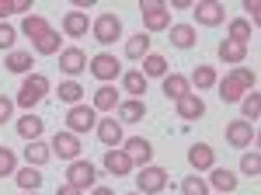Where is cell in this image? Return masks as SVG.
Masks as SVG:
<instances>
[{
	"mask_svg": "<svg viewBox=\"0 0 261 195\" xmlns=\"http://www.w3.org/2000/svg\"><path fill=\"white\" fill-rule=\"evenodd\" d=\"M63 32H66L70 39H84V35L91 32V18H87V11H66V18H63Z\"/></svg>",
	"mask_w": 261,
	"mask_h": 195,
	"instance_id": "17",
	"label": "cell"
},
{
	"mask_svg": "<svg viewBox=\"0 0 261 195\" xmlns=\"http://www.w3.org/2000/svg\"><path fill=\"white\" fill-rule=\"evenodd\" d=\"M122 87L133 98H143L146 94V77H143L140 70H122Z\"/></svg>",
	"mask_w": 261,
	"mask_h": 195,
	"instance_id": "33",
	"label": "cell"
},
{
	"mask_svg": "<svg viewBox=\"0 0 261 195\" xmlns=\"http://www.w3.org/2000/svg\"><path fill=\"white\" fill-rule=\"evenodd\" d=\"M223 18H226V7H223L220 0H202V4H195V21L199 25H223Z\"/></svg>",
	"mask_w": 261,
	"mask_h": 195,
	"instance_id": "15",
	"label": "cell"
},
{
	"mask_svg": "<svg viewBox=\"0 0 261 195\" xmlns=\"http://www.w3.org/2000/svg\"><path fill=\"white\" fill-rule=\"evenodd\" d=\"M174 105H178V115L185 118V122H195V118L205 115V101H202V98L195 94V91H188L185 98H178Z\"/></svg>",
	"mask_w": 261,
	"mask_h": 195,
	"instance_id": "16",
	"label": "cell"
},
{
	"mask_svg": "<svg viewBox=\"0 0 261 195\" xmlns=\"http://www.w3.org/2000/svg\"><path fill=\"white\" fill-rule=\"evenodd\" d=\"M14 42H18V28H14V25H7V21H0V49H4V53H11V49H14Z\"/></svg>",
	"mask_w": 261,
	"mask_h": 195,
	"instance_id": "41",
	"label": "cell"
},
{
	"mask_svg": "<svg viewBox=\"0 0 261 195\" xmlns=\"http://www.w3.org/2000/svg\"><path fill=\"white\" fill-rule=\"evenodd\" d=\"M188 84H192L195 91H202V87H216L220 80H216V70H213L209 63H202V66H195V74L188 77Z\"/></svg>",
	"mask_w": 261,
	"mask_h": 195,
	"instance_id": "32",
	"label": "cell"
},
{
	"mask_svg": "<svg viewBox=\"0 0 261 195\" xmlns=\"http://www.w3.org/2000/svg\"><path fill=\"white\" fill-rule=\"evenodd\" d=\"M35 53H39V56H60L63 53V32H53V28H49V32L35 42Z\"/></svg>",
	"mask_w": 261,
	"mask_h": 195,
	"instance_id": "26",
	"label": "cell"
},
{
	"mask_svg": "<svg viewBox=\"0 0 261 195\" xmlns=\"http://www.w3.org/2000/svg\"><path fill=\"white\" fill-rule=\"evenodd\" d=\"M129 195H140V192H129Z\"/></svg>",
	"mask_w": 261,
	"mask_h": 195,
	"instance_id": "49",
	"label": "cell"
},
{
	"mask_svg": "<svg viewBox=\"0 0 261 195\" xmlns=\"http://www.w3.org/2000/svg\"><path fill=\"white\" fill-rule=\"evenodd\" d=\"M18 171V157H14V150H7V147H0V178L14 175Z\"/></svg>",
	"mask_w": 261,
	"mask_h": 195,
	"instance_id": "42",
	"label": "cell"
},
{
	"mask_svg": "<svg viewBox=\"0 0 261 195\" xmlns=\"http://www.w3.org/2000/svg\"><path fill=\"white\" fill-rule=\"evenodd\" d=\"M94 129H98V139H101V143H108V150H115V143H122V122H115L112 115L101 118Z\"/></svg>",
	"mask_w": 261,
	"mask_h": 195,
	"instance_id": "21",
	"label": "cell"
},
{
	"mask_svg": "<svg viewBox=\"0 0 261 195\" xmlns=\"http://www.w3.org/2000/svg\"><path fill=\"white\" fill-rule=\"evenodd\" d=\"M14 181H18L21 192H39V185H42V171H35V167L14 171Z\"/></svg>",
	"mask_w": 261,
	"mask_h": 195,
	"instance_id": "35",
	"label": "cell"
},
{
	"mask_svg": "<svg viewBox=\"0 0 261 195\" xmlns=\"http://www.w3.org/2000/svg\"><path fill=\"white\" fill-rule=\"evenodd\" d=\"M49 157H53V150H49V143H39V139L24 143V160H28L32 167H42V164H49Z\"/></svg>",
	"mask_w": 261,
	"mask_h": 195,
	"instance_id": "29",
	"label": "cell"
},
{
	"mask_svg": "<svg viewBox=\"0 0 261 195\" xmlns=\"http://www.w3.org/2000/svg\"><path fill=\"white\" fill-rule=\"evenodd\" d=\"M216 53H220L223 63H230V66H241L244 59H247V45H237V42L223 39L220 45H216Z\"/></svg>",
	"mask_w": 261,
	"mask_h": 195,
	"instance_id": "23",
	"label": "cell"
},
{
	"mask_svg": "<svg viewBox=\"0 0 261 195\" xmlns=\"http://www.w3.org/2000/svg\"><path fill=\"white\" fill-rule=\"evenodd\" d=\"M188 164H192V171H209V167H216V150L209 143H192L188 147Z\"/></svg>",
	"mask_w": 261,
	"mask_h": 195,
	"instance_id": "12",
	"label": "cell"
},
{
	"mask_svg": "<svg viewBox=\"0 0 261 195\" xmlns=\"http://www.w3.org/2000/svg\"><path fill=\"white\" fill-rule=\"evenodd\" d=\"M49 150L60 157V160H77V157H81V150H84V143H81V136H77V133L63 129V133H56V136H53Z\"/></svg>",
	"mask_w": 261,
	"mask_h": 195,
	"instance_id": "8",
	"label": "cell"
},
{
	"mask_svg": "<svg viewBox=\"0 0 261 195\" xmlns=\"http://www.w3.org/2000/svg\"><path fill=\"white\" fill-rule=\"evenodd\" d=\"M87 66H91V74H94L101 84H112V80L122 77V63L112 56V53H98V56H91V59H87Z\"/></svg>",
	"mask_w": 261,
	"mask_h": 195,
	"instance_id": "6",
	"label": "cell"
},
{
	"mask_svg": "<svg viewBox=\"0 0 261 195\" xmlns=\"http://www.w3.org/2000/svg\"><path fill=\"white\" fill-rule=\"evenodd\" d=\"M122 154L129 157L133 164H140V167H146V164L153 160V147H150V139L133 136V139H122Z\"/></svg>",
	"mask_w": 261,
	"mask_h": 195,
	"instance_id": "10",
	"label": "cell"
},
{
	"mask_svg": "<svg viewBox=\"0 0 261 195\" xmlns=\"http://www.w3.org/2000/svg\"><path fill=\"white\" fill-rule=\"evenodd\" d=\"M11 14L28 18V14H32V0H0V21L11 18Z\"/></svg>",
	"mask_w": 261,
	"mask_h": 195,
	"instance_id": "37",
	"label": "cell"
},
{
	"mask_svg": "<svg viewBox=\"0 0 261 195\" xmlns=\"http://www.w3.org/2000/svg\"><path fill=\"white\" fill-rule=\"evenodd\" d=\"M42 129H45V122H42L39 115H28V112H24V115L18 118V136L28 139V143H32V139H39Z\"/></svg>",
	"mask_w": 261,
	"mask_h": 195,
	"instance_id": "28",
	"label": "cell"
},
{
	"mask_svg": "<svg viewBox=\"0 0 261 195\" xmlns=\"http://www.w3.org/2000/svg\"><path fill=\"white\" fill-rule=\"evenodd\" d=\"M251 35H254V25H251L247 18H233V21H230V42L247 45V42H251Z\"/></svg>",
	"mask_w": 261,
	"mask_h": 195,
	"instance_id": "34",
	"label": "cell"
},
{
	"mask_svg": "<svg viewBox=\"0 0 261 195\" xmlns=\"http://www.w3.org/2000/svg\"><path fill=\"white\" fill-rule=\"evenodd\" d=\"M91 32H94V39L101 45H112V42L122 39V21L119 14H98V18L91 21Z\"/></svg>",
	"mask_w": 261,
	"mask_h": 195,
	"instance_id": "7",
	"label": "cell"
},
{
	"mask_svg": "<svg viewBox=\"0 0 261 195\" xmlns=\"http://www.w3.org/2000/svg\"><path fill=\"white\" fill-rule=\"evenodd\" d=\"M244 7H247V14H251V25H258V18H261V4H258V0H247Z\"/></svg>",
	"mask_w": 261,
	"mask_h": 195,
	"instance_id": "44",
	"label": "cell"
},
{
	"mask_svg": "<svg viewBox=\"0 0 261 195\" xmlns=\"http://www.w3.org/2000/svg\"><path fill=\"white\" fill-rule=\"evenodd\" d=\"M241 171L247 178H258L261 175V154H258V150H251V154L241 157Z\"/></svg>",
	"mask_w": 261,
	"mask_h": 195,
	"instance_id": "40",
	"label": "cell"
},
{
	"mask_svg": "<svg viewBox=\"0 0 261 195\" xmlns=\"http://www.w3.org/2000/svg\"><path fill=\"white\" fill-rule=\"evenodd\" d=\"M241 101H244V115H247L244 122H251V126H254L258 115H261V94H258V91H251V94H244Z\"/></svg>",
	"mask_w": 261,
	"mask_h": 195,
	"instance_id": "38",
	"label": "cell"
},
{
	"mask_svg": "<svg viewBox=\"0 0 261 195\" xmlns=\"http://www.w3.org/2000/svg\"><path fill=\"white\" fill-rule=\"evenodd\" d=\"M254 139H258L254 126L244 122V118H233V122L226 126V143H230V147H247V143H254Z\"/></svg>",
	"mask_w": 261,
	"mask_h": 195,
	"instance_id": "13",
	"label": "cell"
},
{
	"mask_svg": "<svg viewBox=\"0 0 261 195\" xmlns=\"http://www.w3.org/2000/svg\"><path fill=\"white\" fill-rule=\"evenodd\" d=\"M94 181H98V171H94V164L91 160H70V167H66V185H73V188H94Z\"/></svg>",
	"mask_w": 261,
	"mask_h": 195,
	"instance_id": "9",
	"label": "cell"
},
{
	"mask_svg": "<svg viewBox=\"0 0 261 195\" xmlns=\"http://www.w3.org/2000/svg\"><path fill=\"white\" fill-rule=\"evenodd\" d=\"M150 53V35L140 32V35H133V39L125 42V59H143Z\"/></svg>",
	"mask_w": 261,
	"mask_h": 195,
	"instance_id": "36",
	"label": "cell"
},
{
	"mask_svg": "<svg viewBox=\"0 0 261 195\" xmlns=\"http://www.w3.org/2000/svg\"><path fill=\"white\" fill-rule=\"evenodd\" d=\"M45 94H49V77H42V74H28V77H24V84L18 87L14 105H18V108H24V112H32V108H35Z\"/></svg>",
	"mask_w": 261,
	"mask_h": 195,
	"instance_id": "2",
	"label": "cell"
},
{
	"mask_svg": "<svg viewBox=\"0 0 261 195\" xmlns=\"http://www.w3.org/2000/svg\"><path fill=\"white\" fill-rule=\"evenodd\" d=\"M188 91H192V84H188V77H181V74H167V77H164V98L178 101V98H185Z\"/></svg>",
	"mask_w": 261,
	"mask_h": 195,
	"instance_id": "27",
	"label": "cell"
},
{
	"mask_svg": "<svg viewBox=\"0 0 261 195\" xmlns=\"http://www.w3.org/2000/svg\"><path fill=\"white\" fill-rule=\"evenodd\" d=\"M98 126V112L91 108V105H70V112H66V129L70 133H91Z\"/></svg>",
	"mask_w": 261,
	"mask_h": 195,
	"instance_id": "5",
	"label": "cell"
},
{
	"mask_svg": "<svg viewBox=\"0 0 261 195\" xmlns=\"http://www.w3.org/2000/svg\"><path fill=\"white\" fill-rule=\"evenodd\" d=\"M11 115H14V98L0 94V126H4V122H7Z\"/></svg>",
	"mask_w": 261,
	"mask_h": 195,
	"instance_id": "43",
	"label": "cell"
},
{
	"mask_svg": "<svg viewBox=\"0 0 261 195\" xmlns=\"http://www.w3.org/2000/svg\"><path fill=\"white\" fill-rule=\"evenodd\" d=\"M45 32H49V21L42 18V14H28V18H21L18 35H24V39H32V42H39Z\"/></svg>",
	"mask_w": 261,
	"mask_h": 195,
	"instance_id": "20",
	"label": "cell"
},
{
	"mask_svg": "<svg viewBox=\"0 0 261 195\" xmlns=\"http://www.w3.org/2000/svg\"><path fill=\"white\" fill-rule=\"evenodd\" d=\"M140 63H143L140 74L146 80H150V77H167V56H161V53H146Z\"/></svg>",
	"mask_w": 261,
	"mask_h": 195,
	"instance_id": "25",
	"label": "cell"
},
{
	"mask_svg": "<svg viewBox=\"0 0 261 195\" xmlns=\"http://www.w3.org/2000/svg\"><path fill=\"white\" fill-rule=\"evenodd\" d=\"M94 112H115L119 108V87H112V84H105L98 87V94H94V105H91Z\"/></svg>",
	"mask_w": 261,
	"mask_h": 195,
	"instance_id": "24",
	"label": "cell"
},
{
	"mask_svg": "<svg viewBox=\"0 0 261 195\" xmlns=\"http://www.w3.org/2000/svg\"><path fill=\"white\" fill-rule=\"evenodd\" d=\"M174 11H188V7H195V0H167Z\"/></svg>",
	"mask_w": 261,
	"mask_h": 195,
	"instance_id": "45",
	"label": "cell"
},
{
	"mask_svg": "<svg viewBox=\"0 0 261 195\" xmlns=\"http://www.w3.org/2000/svg\"><path fill=\"white\" fill-rule=\"evenodd\" d=\"M56 195H84L81 188H73V185H63V188H56Z\"/></svg>",
	"mask_w": 261,
	"mask_h": 195,
	"instance_id": "46",
	"label": "cell"
},
{
	"mask_svg": "<svg viewBox=\"0 0 261 195\" xmlns=\"http://www.w3.org/2000/svg\"><path fill=\"white\" fill-rule=\"evenodd\" d=\"M56 98H60L63 105H81L84 101V87L77 84V80H63V84H56Z\"/></svg>",
	"mask_w": 261,
	"mask_h": 195,
	"instance_id": "30",
	"label": "cell"
},
{
	"mask_svg": "<svg viewBox=\"0 0 261 195\" xmlns=\"http://www.w3.org/2000/svg\"><path fill=\"white\" fill-rule=\"evenodd\" d=\"M24 195H39V192H24Z\"/></svg>",
	"mask_w": 261,
	"mask_h": 195,
	"instance_id": "48",
	"label": "cell"
},
{
	"mask_svg": "<svg viewBox=\"0 0 261 195\" xmlns=\"http://www.w3.org/2000/svg\"><path fill=\"white\" fill-rule=\"evenodd\" d=\"M143 25L146 32H167L171 28V7L164 0H143Z\"/></svg>",
	"mask_w": 261,
	"mask_h": 195,
	"instance_id": "4",
	"label": "cell"
},
{
	"mask_svg": "<svg viewBox=\"0 0 261 195\" xmlns=\"http://www.w3.org/2000/svg\"><path fill=\"white\" fill-rule=\"evenodd\" d=\"M105 167H108L115 178H125V175H133V171H136V164L122 154V150H105Z\"/></svg>",
	"mask_w": 261,
	"mask_h": 195,
	"instance_id": "18",
	"label": "cell"
},
{
	"mask_svg": "<svg viewBox=\"0 0 261 195\" xmlns=\"http://www.w3.org/2000/svg\"><path fill=\"white\" fill-rule=\"evenodd\" d=\"M119 118H122V122H140V118H146V105H143V98L119 101Z\"/></svg>",
	"mask_w": 261,
	"mask_h": 195,
	"instance_id": "31",
	"label": "cell"
},
{
	"mask_svg": "<svg viewBox=\"0 0 261 195\" xmlns=\"http://www.w3.org/2000/svg\"><path fill=\"white\" fill-rule=\"evenodd\" d=\"M181 195H209V185H205L199 175H188L181 181Z\"/></svg>",
	"mask_w": 261,
	"mask_h": 195,
	"instance_id": "39",
	"label": "cell"
},
{
	"mask_svg": "<svg viewBox=\"0 0 261 195\" xmlns=\"http://www.w3.org/2000/svg\"><path fill=\"white\" fill-rule=\"evenodd\" d=\"M209 185H213L220 195H226V192H233V188H237V175H233V171H226V167H209Z\"/></svg>",
	"mask_w": 261,
	"mask_h": 195,
	"instance_id": "22",
	"label": "cell"
},
{
	"mask_svg": "<svg viewBox=\"0 0 261 195\" xmlns=\"http://www.w3.org/2000/svg\"><path fill=\"white\" fill-rule=\"evenodd\" d=\"M220 87V98L226 101V105H237L244 98V91H258V77H254V70H244V66H237L230 77H223V84H216Z\"/></svg>",
	"mask_w": 261,
	"mask_h": 195,
	"instance_id": "1",
	"label": "cell"
},
{
	"mask_svg": "<svg viewBox=\"0 0 261 195\" xmlns=\"http://www.w3.org/2000/svg\"><path fill=\"white\" fill-rule=\"evenodd\" d=\"M87 59H91V56H87L84 49H77V45H70V49H63V53H60V70H63V74H66L70 80H73L77 74H84Z\"/></svg>",
	"mask_w": 261,
	"mask_h": 195,
	"instance_id": "11",
	"label": "cell"
},
{
	"mask_svg": "<svg viewBox=\"0 0 261 195\" xmlns=\"http://www.w3.org/2000/svg\"><path fill=\"white\" fill-rule=\"evenodd\" d=\"M4 66H7L11 74H32L35 56H32L28 49H11V53H7V59H4Z\"/></svg>",
	"mask_w": 261,
	"mask_h": 195,
	"instance_id": "19",
	"label": "cell"
},
{
	"mask_svg": "<svg viewBox=\"0 0 261 195\" xmlns=\"http://www.w3.org/2000/svg\"><path fill=\"white\" fill-rule=\"evenodd\" d=\"M167 39L174 49H192V45H199V32H195V25H171L167 28Z\"/></svg>",
	"mask_w": 261,
	"mask_h": 195,
	"instance_id": "14",
	"label": "cell"
},
{
	"mask_svg": "<svg viewBox=\"0 0 261 195\" xmlns=\"http://www.w3.org/2000/svg\"><path fill=\"white\" fill-rule=\"evenodd\" d=\"M133 175H136V192L140 195H157V192H164V188L171 185L167 171H164V167H153V164H146V167L133 171Z\"/></svg>",
	"mask_w": 261,
	"mask_h": 195,
	"instance_id": "3",
	"label": "cell"
},
{
	"mask_svg": "<svg viewBox=\"0 0 261 195\" xmlns=\"http://www.w3.org/2000/svg\"><path fill=\"white\" fill-rule=\"evenodd\" d=\"M94 195H115L112 188H105V185H94Z\"/></svg>",
	"mask_w": 261,
	"mask_h": 195,
	"instance_id": "47",
	"label": "cell"
}]
</instances>
